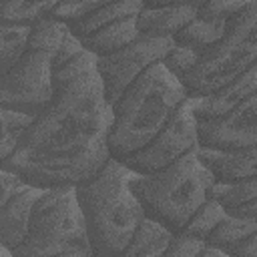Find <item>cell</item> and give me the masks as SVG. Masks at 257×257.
I'll return each instance as SVG.
<instances>
[{"instance_id":"obj_1","label":"cell","mask_w":257,"mask_h":257,"mask_svg":"<svg viewBox=\"0 0 257 257\" xmlns=\"http://www.w3.org/2000/svg\"><path fill=\"white\" fill-rule=\"evenodd\" d=\"M110 126L112 106L96 58L68 32L54 58L52 98L0 169L44 191L74 189L110 161Z\"/></svg>"},{"instance_id":"obj_2","label":"cell","mask_w":257,"mask_h":257,"mask_svg":"<svg viewBox=\"0 0 257 257\" xmlns=\"http://www.w3.org/2000/svg\"><path fill=\"white\" fill-rule=\"evenodd\" d=\"M189 92L165 62L147 68L112 104V126L108 153L112 161L124 163L147 147L173 118Z\"/></svg>"},{"instance_id":"obj_3","label":"cell","mask_w":257,"mask_h":257,"mask_svg":"<svg viewBox=\"0 0 257 257\" xmlns=\"http://www.w3.org/2000/svg\"><path fill=\"white\" fill-rule=\"evenodd\" d=\"M133 175L110 159L92 179L74 187L92 257H118L147 219L131 189Z\"/></svg>"},{"instance_id":"obj_4","label":"cell","mask_w":257,"mask_h":257,"mask_svg":"<svg viewBox=\"0 0 257 257\" xmlns=\"http://www.w3.org/2000/svg\"><path fill=\"white\" fill-rule=\"evenodd\" d=\"M215 179L199 157L191 151L177 163L153 175H133L131 189L145 215L171 233L179 235L211 199Z\"/></svg>"},{"instance_id":"obj_5","label":"cell","mask_w":257,"mask_h":257,"mask_svg":"<svg viewBox=\"0 0 257 257\" xmlns=\"http://www.w3.org/2000/svg\"><path fill=\"white\" fill-rule=\"evenodd\" d=\"M68 26L48 16L32 26L30 42L12 70L0 76V108L38 116L54 92V58Z\"/></svg>"},{"instance_id":"obj_6","label":"cell","mask_w":257,"mask_h":257,"mask_svg":"<svg viewBox=\"0 0 257 257\" xmlns=\"http://www.w3.org/2000/svg\"><path fill=\"white\" fill-rule=\"evenodd\" d=\"M257 66V2H247L229 18L223 38L199 54L183 78L189 98L211 94Z\"/></svg>"},{"instance_id":"obj_7","label":"cell","mask_w":257,"mask_h":257,"mask_svg":"<svg viewBox=\"0 0 257 257\" xmlns=\"http://www.w3.org/2000/svg\"><path fill=\"white\" fill-rule=\"evenodd\" d=\"M76 249H90L84 217L74 189H50L38 199L30 227L14 249V257H58Z\"/></svg>"},{"instance_id":"obj_8","label":"cell","mask_w":257,"mask_h":257,"mask_svg":"<svg viewBox=\"0 0 257 257\" xmlns=\"http://www.w3.org/2000/svg\"><path fill=\"white\" fill-rule=\"evenodd\" d=\"M199 149V133H197V116L193 112L191 100L187 98L181 108L173 114L167 126L139 153L128 157L122 165L128 167L137 175H153L169 165L177 163L191 151Z\"/></svg>"},{"instance_id":"obj_9","label":"cell","mask_w":257,"mask_h":257,"mask_svg":"<svg viewBox=\"0 0 257 257\" xmlns=\"http://www.w3.org/2000/svg\"><path fill=\"white\" fill-rule=\"evenodd\" d=\"M173 38H151L141 36L135 44L104 56L96 58V68L104 84L106 98L110 106L122 96V92L153 64L163 62L173 50Z\"/></svg>"},{"instance_id":"obj_10","label":"cell","mask_w":257,"mask_h":257,"mask_svg":"<svg viewBox=\"0 0 257 257\" xmlns=\"http://www.w3.org/2000/svg\"><path fill=\"white\" fill-rule=\"evenodd\" d=\"M199 149L237 151L257 145V94L219 118H197Z\"/></svg>"},{"instance_id":"obj_11","label":"cell","mask_w":257,"mask_h":257,"mask_svg":"<svg viewBox=\"0 0 257 257\" xmlns=\"http://www.w3.org/2000/svg\"><path fill=\"white\" fill-rule=\"evenodd\" d=\"M44 189L32 187L22 183L20 189L4 203H0V241L2 247H8L10 251L18 249L20 243L24 241L28 227H30V217L32 211L42 197Z\"/></svg>"},{"instance_id":"obj_12","label":"cell","mask_w":257,"mask_h":257,"mask_svg":"<svg viewBox=\"0 0 257 257\" xmlns=\"http://www.w3.org/2000/svg\"><path fill=\"white\" fill-rule=\"evenodd\" d=\"M199 14V2L189 4H157L145 2L137 16L141 36L173 38L185 26H189Z\"/></svg>"},{"instance_id":"obj_13","label":"cell","mask_w":257,"mask_h":257,"mask_svg":"<svg viewBox=\"0 0 257 257\" xmlns=\"http://www.w3.org/2000/svg\"><path fill=\"white\" fill-rule=\"evenodd\" d=\"M257 94V66L247 70L227 86L197 98H189L197 118H219L241 106L245 100Z\"/></svg>"},{"instance_id":"obj_14","label":"cell","mask_w":257,"mask_h":257,"mask_svg":"<svg viewBox=\"0 0 257 257\" xmlns=\"http://www.w3.org/2000/svg\"><path fill=\"white\" fill-rule=\"evenodd\" d=\"M199 157L215 183H241L257 177V145L237 151L199 149Z\"/></svg>"},{"instance_id":"obj_15","label":"cell","mask_w":257,"mask_h":257,"mask_svg":"<svg viewBox=\"0 0 257 257\" xmlns=\"http://www.w3.org/2000/svg\"><path fill=\"white\" fill-rule=\"evenodd\" d=\"M139 38H141V32L137 26V16H131V18H122V20H118V22H114L78 42L94 58H104V56H110L131 44H135Z\"/></svg>"},{"instance_id":"obj_16","label":"cell","mask_w":257,"mask_h":257,"mask_svg":"<svg viewBox=\"0 0 257 257\" xmlns=\"http://www.w3.org/2000/svg\"><path fill=\"white\" fill-rule=\"evenodd\" d=\"M211 199H215L227 215L257 223V177L241 183H215Z\"/></svg>"},{"instance_id":"obj_17","label":"cell","mask_w":257,"mask_h":257,"mask_svg":"<svg viewBox=\"0 0 257 257\" xmlns=\"http://www.w3.org/2000/svg\"><path fill=\"white\" fill-rule=\"evenodd\" d=\"M145 2L139 0H124V2H100L98 8H94L90 14H86L84 18H80L78 22L68 26V32L76 38L82 40L122 18H131V16H139V12L143 10Z\"/></svg>"},{"instance_id":"obj_18","label":"cell","mask_w":257,"mask_h":257,"mask_svg":"<svg viewBox=\"0 0 257 257\" xmlns=\"http://www.w3.org/2000/svg\"><path fill=\"white\" fill-rule=\"evenodd\" d=\"M227 22L229 20H225V18H215V16H207V14L199 12L197 18L189 26H185L179 34L173 36V42H175V46L193 48L201 54L207 48L215 46L223 38Z\"/></svg>"},{"instance_id":"obj_19","label":"cell","mask_w":257,"mask_h":257,"mask_svg":"<svg viewBox=\"0 0 257 257\" xmlns=\"http://www.w3.org/2000/svg\"><path fill=\"white\" fill-rule=\"evenodd\" d=\"M173 237L175 233H171L167 227L147 217L139 227V231L135 233L128 247L118 257H161L169 249Z\"/></svg>"},{"instance_id":"obj_20","label":"cell","mask_w":257,"mask_h":257,"mask_svg":"<svg viewBox=\"0 0 257 257\" xmlns=\"http://www.w3.org/2000/svg\"><path fill=\"white\" fill-rule=\"evenodd\" d=\"M32 26L0 24V76L6 74L8 70H12L14 64L22 58V54L30 42Z\"/></svg>"},{"instance_id":"obj_21","label":"cell","mask_w":257,"mask_h":257,"mask_svg":"<svg viewBox=\"0 0 257 257\" xmlns=\"http://www.w3.org/2000/svg\"><path fill=\"white\" fill-rule=\"evenodd\" d=\"M0 118H2V139H0V163H2L8 157H12L14 151L20 147L34 116L10 108H0Z\"/></svg>"},{"instance_id":"obj_22","label":"cell","mask_w":257,"mask_h":257,"mask_svg":"<svg viewBox=\"0 0 257 257\" xmlns=\"http://www.w3.org/2000/svg\"><path fill=\"white\" fill-rule=\"evenodd\" d=\"M253 231H257V223L255 221H247V219H237V217L225 215V219L209 235L207 247H213V249H217L221 253H227L235 243H239L241 239H245Z\"/></svg>"},{"instance_id":"obj_23","label":"cell","mask_w":257,"mask_h":257,"mask_svg":"<svg viewBox=\"0 0 257 257\" xmlns=\"http://www.w3.org/2000/svg\"><path fill=\"white\" fill-rule=\"evenodd\" d=\"M54 2H24V0H2L0 2V24H22L32 26L44 18Z\"/></svg>"},{"instance_id":"obj_24","label":"cell","mask_w":257,"mask_h":257,"mask_svg":"<svg viewBox=\"0 0 257 257\" xmlns=\"http://www.w3.org/2000/svg\"><path fill=\"white\" fill-rule=\"evenodd\" d=\"M225 209L215 201V199H209L207 203H205V207L193 217V221L185 227V235H189V237H195V239H199V241H203L205 245H207V239H209V235L213 233V229L225 219Z\"/></svg>"},{"instance_id":"obj_25","label":"cell","mask_w":257,"mask_h":257,"mask_svg":"<svg viewBox=\"0 0 257 257\" xmlns=\"http://www.w3.org/2000/svg\"><path fill=\"white\" fill-rule=\"evenodd\" d=\"M98 4L100 2H82V0H76V2H54L46 16L70 26V24L78 22L80 18H84L86 14H90L94 8H98Z\"/></svg>"},{"instance_id":"obj_26","label":"cell","mask_w":257,"mask_h":257,"mask_svg":"<svg viewBox=\"0 0 257 257\" xmlns=\"http://www.w3.org/2000/svg\"><path fill=\"white\" fill-rule=\"evenodd\" d=\"M199 52L193 48H185V46H173V50L167 54V58L163 60L167 64V68L177 76V78H185L191 68L197 64Z\"/></svg>"},{"instance_id":"obj_27","label":"cell","mask_w":257,"mask_h":257,"mask_svg":"<svg viewBox=\"0 0 257 257\" xmlns=\"http://www.w3.org/2000/svg\"><path fill=\"white\" fill-rule=\"evenodd\" d=\"M207 245L195 237H189L185 233H179L173 237L169 249L161 255V257H199V253L205 249Z\"/></svg>"},{"instance_id":"obj_28","label":"cell","mask_w":257,"mask_h":257,"mask_svg":"<svg viewBox=\"0 0 257 257\" xmlns=\"http://www.w3.org/2000/svg\"><path fill=\"white\" fill-rule=\"evenodd\" d=\"M227 257H257V231L235 243L227 253Z\"/></svg>"},{"instance_id":"obj_29","label":"cell","mask_w":257,"mask_h":257,"mask_svg":"<svg viewBox=\"0 0 257 257\" xmlns=\"http://www.w3.org/2000/svg\"><path fill=\"white\" fill-rule=\"evenodd\" d=\"M199 257H227V255L221 253V251H217V249H213V247H205V249L199 253Z\"/></svg>"},{"instance_id":"obj_30","label":"cell","mask_w":257,"mask_h":257,"mask_svg":"<svg viewBox=\"0 0 257 257\" xmlns=\"http://www.w3.org/2000/svg\"><path fill=\"white\" fill-rule=\"evenodd\" d=\"M90 249H76V251H70V253H64V255H58V257H90Z\"/></svg>"},{"instance_id":"obj_31","label":"cell","mask_w":257,"mask_h":257,"mask_svg":"<svg viewBox=\"0 0 257 257\" xmlns=\"http://www.w3.org/2000/svg\"><path fill=\"white\" fill-rule=\"evenodd\" d=\"M0 257H14V253L8 247H0Z\"/></svg>"},{"instance_id":"obj_32","label":"cell","mask_w":257,"mask_h":257,"mask_svg":"<svg viewBox=\"0 0 257 257\" xmlns=\"http://www.w3.org/2000/svg\"><path fill=\"white\" fill-rule=\"evenodd\" d=\"M90 257H92V255H90Z\"/></svg>"}]
</instances>
